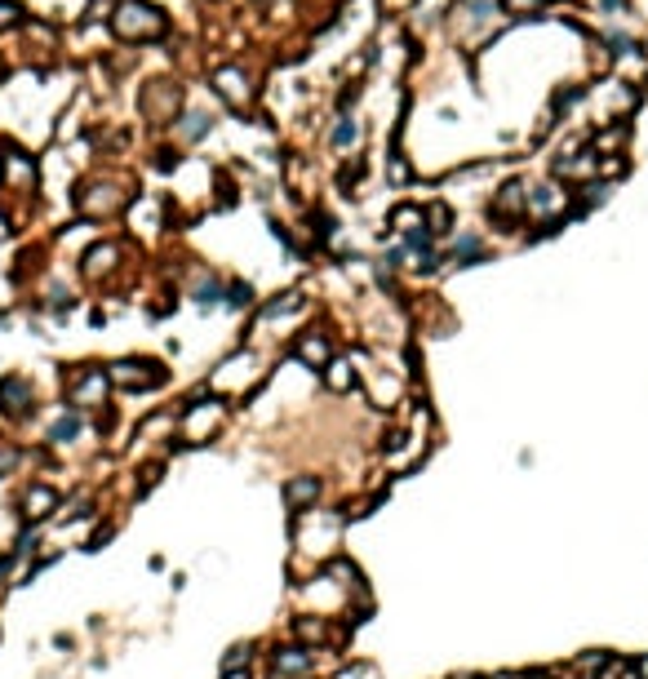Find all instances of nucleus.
<instances>
[{"label":"nucleus","mask_w":648,"mask_h":679,"mask_svg":"<svg viewBox=\"0 0 648 679\" xmlns=\"http://www.w3.org/2000/svg\"><path fill=\"white\" fill-rule=\"evenodd\" d=\"M111 263H116V245H98V249L85 254V271H89V276H102Z\"/></svg>","instance_id":"nucleus-7"},{"label":"nucleus","mask_w":648,"mask_h":679,"mask_svg":"<svg viewBox=\"0 0 648 679\" xmlns=\"http://www.w3.org/2000/svg\"><path fill=\"white\" fill-rule=\"evenodd\" d=\"M506 209H511V214H520V209H524V187H520V182L502 187V196H498V214H506Z\"/></svg>","instance_id":"nucleus-9"},{"label":"nucleus","mask_w":648,"mask_h":679,"mask_svg":"<svg viewBox=\"0 0 648 679\" xmlns=\"http://www.w3.org/2000/svg\"><path fill=\"white\" fill-rule=\"evenodd\" d=\"M13 462H18V449H9V444L0 440V471H9Z\"/></svg>","instance_id":"nucleus-14"},{"label":"nucleus","mask_w":648,"mask_h":679,"mask_svg":"<svg viewBox=\"0 0 648 679\" xmlns=\"http://www.w3.org/2000/svg\"><path fill=\"white\" fill-rule=\"evenodd\" d=\"M45 506H53V493L49 489H31L27 493V515H45Z\"/></svg>","instance_id":"nucleus-10"},{"label":"nucleus","mask_w":648,"mask_h":679,"mask_svg":"<svg viewBox=\"0 0 648 679\" xmlns=\"http://www.w3.org/2000/svg\"><path fill=\"white\" fill-rule=\"evenodd\" d=\"M298 351H303V355H307L312 364H320L324 355H328V346H324V338H307V342H303V346H298Z\"/></svg>","instance_id":"nucleus-11"},{"label":"nucleus","mask_w":648,"mask_h":679,"mask_svg":"<svg viewBox=\"0 0 648 679\" xmlns=\"http://www.w3.org/2000/svg\"><path fill=\"white\" fill-rule=\"evenodd\" d=\"M18 18H22V9H18V0H0V31H4V27H13Z\"/></svg>","instance_id":"nucleus-12"},{"label":"nucleus","mask_w":648,"mask_h":679,"mask_svg":"<svg viewBox=\"0 0 648 679\" xmlns=\"http://www.w3.org/2000/svg\"><path fill=\"white\" fill-rule=\"evenodd\" d=\"M142 102H147L151 116H174V111H178V89H174V85H160V93L151 89Z\"/></svg>","instance_id":"nucleus-6"},{"label":"nucleus","mask_w":648,"mask_h":679,"mask_svg":"<svg viewBox=\"0 0 648 679\" xmlns=\"http://www.w3.org/2000/svg\"><path fill=\"white\" fill-rule=\"evenodd\" d=\"M71 435H76V422H71V417L53 426V440H71Z\"/></svg>","instance_id":"nucleus-15"},{"label":"nucleus","mask_w":648,"mask_h":679,"mask_svg":"<svg viewBox=\"0 0 648 679\" xmlns=\"http://www.w3.org/2000/svg\"><path fill=\"white\" fill-rule=\"evenodd\" d=\"M218 93H223L231 107H245V102H249V85H245V76H240L236 67L218 71Z\"/></svg>","instance_id":"nucleus-4"},{"label":"nucleus","mask_w":648,"mask_h":679,"mask_svg":"<svg viewBox=\"0 0 648 679\" xmlns=\"http://www.w3.org/2000/svg\"><path fill=\"white\" fill-rule=\"evenodd\" d=\"M111 27H116L120 40H151V36L165 31V13L151 9V4H142V0H125V4H116Z\"/></svg>","instance_id":"nucleus-1"},{"label":"nucleus","mask_w":648,"mask_h":679,"mask_svg":"<svg viewBox=\"0 0 648 679\" xmlns=\"http://www.w3.org/2000/svg\"><path fill=\"white\" fill-rule=\"evenodd\" d=\"M289 497H294V502H307V497H316V484H312V480H307V484H294Z\"/></svg>","instance_id":"nucleus-13"},{"label":"nucleus","mask_w":648,"mask_h":679,"mask_svg":"<svg viewBox=\"0 0 648 679\" xmlns=\"http://www.w3.org/2000/svg\"><path fill=\"white\" fill-rule=\"evenodd\" d=\"M205 133H209V116H205V111L182 116V138H187V142H196V138H205Z\"/></svg>","instance_id":"nucleus-8"},{"label":"nucleus","mask_w":648,"mask_h":679,"mask_svg":"<svg viewBox=\"0 0 648 679\" xmlns=\"http://www.w3.org/2000/svg\"><path fill=\"white\" fill-rule=\"evenodd\" d=\"M386 4H404V0H386Z\"/></svg>","instance_id":"nucleus-17"},{"label":"nucleus","mask_w":648,"mask_h":679,"mask_svg":"<svg viewBox=\"0 0 648 679\" xmlns=\"http://www.w3.org/2000/svg\"><path fill=\"white\" fill-rule=\"evenodd\" d=\"M111 377H116L120 386H151L160 373H156L151 364H142V360H125V364H116V368H111Z\"/></svg>","instance_id":"nucleus-3"},{"label":"nucleus","mask_w":648,"mask_h":679,"mask_svg":"<svg viewBox=\"0 0 648 679\" xmlns=\"http://www.w3.org/2000/svg\"><path fill=\"white\" fill-rule=\"evenodd\" d=\"M120 200H125V191H116L111 182H93V187H85V191L76 196V205H80L85 218H107V214L120 209Z\"/></svg>","instance_id":"nucleus-2"},{"label":"nucleus","mask_w":648,"mask_h":679,"mask_svg":"<svg viewBox=\"0 0 648 679\" xmlns=\"http://www.w3.org/2000/svg\"><path fill=\"white\" fill-rule=\"evenodd\" d=\"M351 138H355V125H337L333 129V142H351Z\"/></svg>","instance_id":"nucleus-16"},{"label":"nucleus","mask_w":648,"mask_h":679,"mask_svg":"<svg viewBox=\"0 0 648 679\" xmlns=\"http://www.w3.org/2000/svg\"><path fill=\"white\" fill-rule=\"evenodd\" d=\"M27 400H31V386H27L22 377H4V382H0V408H4V413H22Z\"/></svg>","instance_id":"nucleus-5"}]
</instances>
